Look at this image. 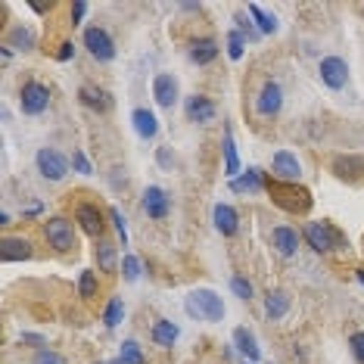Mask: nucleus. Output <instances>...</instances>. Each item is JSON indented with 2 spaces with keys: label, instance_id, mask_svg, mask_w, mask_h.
Masks as SVG:
<instances>
[{
  "label": "nucleus",
  "instance_id": "nucleus-1",
  "mask_svg": "<svg viewBox=\"0 0 364 364\" xmlns=\"http://www.w3.org/2000/svg\"><path fill=\"white\" fill-rule=\"evenodd\" d=\"M264 193L271 196V203L277 209H284L289 215H309L311 205H314V196L309 187H302L299 181H277V178H268V187Z\"/></svg>",
  "mask_w": 364,
  "mask_h": 364
},
{
  "label": "nucleus",
  "instance_id": "nucleus-2",
  "mask_svg": "<svg viewBox=\"0 0 364 364\" xmlns=\"http://www.w3.org/2000/svg\"><path fill=\"white\" fill-rule=\"evenodd\" d=\"M184 309H187V314L193 321H205V324H221L225 314H228L225 299H221V296L215 293V289H209V287L193 289V293L184 299Z\"/></svg>",
  "mask_w": 364,
  "mask_h": 364
},
{
  "label": "nucleus",
  "instance_id": "nucleus-3",
  "mask_svg": "<svg viewBox=\"0 0 364 364\" xmlns=\"http://www.w3.org/2000/svg\"><path fill=\"white\" fill-rule=\"evenodd\" d=\"M302 237H305V243H309L314 252H321V255L333 252L336 246H346L343 234H339L333 225H327V221H309L305 230H302Z\"/></svg>",
  "mask_w": 364,
  "mask_h": 364
},
{
  "label": "nucleus",
  "instance_id": "nucleus-4",
  "mask_svg": "<svg viewBox=\"0 0 364 364\" xmlns=\"http://www.w3.org/2000/svg\"><path fill=\"white\" fill-rule=\"evenodd\" d=\"M35 165H38V171L44 181H63L72 171V159H65V156L60 150H53V146H41L38 156H35Z\"/></svg>",
  "mask_w": 364,
  "mask_h": 364
},
{
  "label": "nucleus",
  "instance_id": "nucleus-5",
  "mask_svg": "<svg viewBox=\"0 0 364 364\" xmlns=\"http://www.w3.org/2000/svg\"><path fill=\"white\" fill-rule=\"evenodd\" d=\"M81 41H85V50L94 56L97 63H112L115 60V41L106 28L100 26H87L85 35H81Z\"/></svg>",
  "mask_w": 364,
  "mask_h": 364
},
{
  "label": "nucleus",
  "instance_id": "nucleus-6",
  "mask_svg": "<svg viewBox=\"0 0 364 364\" xmlns=\"http://www.w3.org/2000/svg\"><path fill=\"white\" fill-rule=\"evenodd\" d=\"M44 240L53 246L56 252H72L75 250V228H72V221L53 215V218L44 221Z\"/></svg>",
  "mask_w": 364,
  "mask_h": 364
},
{
  "label": "nucleus",
  "instance_id": "nucleus-7",
  "mask_svg": "<svg viewBox=\"0 0 364 364\" xmlns=\"http://www.w3.org/2000/svg\"><path fill=\"white\" fill-rule=\"evenodd\" d=\"M19 106L26 115H44L50 106V87L41 85V81H26L19 94Z\"/></svg>",
  "mask_w": 364,
  "mask_h": 364
},
{
  "label": "nucleus",
  "instance_id": "nucleus-8",
  "mask_svg": "<svg viewBox=\"0 0 364 364\" xmlns=\"http://www.w3.org/2000/svg\"><path fill=\"white\" fill-rule=\"evenodd\" d=\"M318 75H321V81H324V87H330V90H343L346 85H349V63L343 60V56H324L321 60V65H318Z\"/></svg>",
  "mask_w": 364,
  "mask_h": 364
},
{
  "label": "nucleus",
  "instance_id": "nucleus-9",
  "mask_svg": "<svg viewBox=\"0 0 364 364\" xmlns=\"http://www.w3.org/2000/svg\"><path fill=\"white\" fill-rule=\"evenodd\" d=\"M150 90H153L156 106H162V109H171L181 97V85L171 72H156L153 81H150Z\"/></svg>",
  "mask_w": 364,
  "mask_h": 364
},
{
  "label": "nucleus",
  "instance_id": "nucleus-10",
  "mask_svg": "<svg viewBox=\"0 0 364 364\" xmlns=\"http://www.w3.org/2000/svg\"><path fill=\"white\" fill-rule=\"evenodd\" d=\"M284 109V87L277 81H264L255 94V112L264 115V119H274V115Z\"/></svg>",
  "mask_w": 364,
  "mask_h": 364
},
{
  "label": "nucleus",
  "instance_id": "nucleus-11",
  "mask_svg": "<svg viewBox=\"0 0 364 364\" xmlns=\"http://www.w3.org/2000/svg\"><path fill=\"white\" fill-rule=\"evenodd\" d=\"M75 221H78V228H81V234L85 237H103V230H106V218H103V212L97 209L94 203H78L75 205Z\"/></svg>",
  "mask_w": 364,
  "mask_h": 364
},
{
  "label": "nucleus",
  "instance_id": "nucleus-12",
  "mask_svg": "<svg viewBox=\"0 0 364 364\" xmlns=\"http://www.w3.org/2000/svg\"><path fill=\"white\" fill-rule=\"evenodd\" d=\"M140 209H144L146 218L162 221V218H168V212H171V200L162 187H146L144 196H140Z\"/></svg>",
  "mask_w": 364,
  "mask_h": 364
},
{
  "label": "nucleus",
  "instance_id": "nucleus-13",
  "mask_svg": "<svg viewBox=\"0 0 364 364\" xmlns=\"http://www.w3.org/2000/svg\"><path fill=\"white\" fill-rule=\"evenodd\" d=\"M215 112H218V106H215L212 97L190 94L184 100V115H187V122H193V125H205V122H212Z\"/></svg>",
  "mask_w": 364,
  "mask_h": 364
},
{
  "label": "nucleus",
  "instance_id": "nucleus-14",
  "mask_svg": "<svg viewBox=\"0 0 364 364\" xmlns=\"http://www.w3.org/2000/svg\"><path fill=\"white\" fill-rule=\"evenodd\" d=\"M330 168H333V175L339 181H346V184H358L364 178V156H355V153L336 156V159L330 162Z\"/></svg>",
  "mask_w": 364,
  "mask_h": 364
},
{
  "label": "nucleus",
  "instance_id": "nucleus-15",
  "mask_svg": "<svg viewBox=\"0 0 364 364\" xmlns=\"http://www.w3.org/2000/svg\"><path fill=\"white\" fill-rule=\"evenodd\" d=\"M271 171H274L277 181H299L302 178V165L289 150H277L271 156Z\"/></svg>",
  "mask_w": 364,
  "mask_h": 364
},
{
  "label": "nucleus",
  "instance_id": "nucleus-16",
  "mask_svg": "<svg viewBox=\"0 0 364 364\" xmlns=\"http://www.w3.org/2000/svg\"><path fill=\"white\" fill-rule=\"evenodd\" d=\"M271 246H274L277 255L289 259V255L299 252V230H293L289 225H277L274 230H271Z\"/></svg>",
  "mask_w": 364,
  "mask_h": 364
},
{
  "label": "nucleus",
  "instance_id": "nucleus-17",
  "mask_svg": "<svg viewBox=\"0 0 364 364\" xmlns=\"http://www.w3.org/2000/svg\"><path fill=\"white\" fill-rule=\"evenodd\" d=\"M212 221H215V230H218L221 237H234L240 230V212L230 203H218V205H215V209H212Z\"/></svg>",
  "mask_w": 364,
  "mask_h": 364
},
{
  "label": "nucleus",
  "instance_id": "nucleus-18",
  "mask_svg": "<svg viewBox=\"0 0 364 364\" xmlns=\"http://www.w3.org/2000/svg\"><path fill=\"white\" fill-rule=\"evenodd\" d=\"M131 128H134V134L140 140H153L159 134V119H156L153 109H146V106H137L134 112H131Z\"/></svg>",
  "mask_w": 364,
  "mask_h": 364
},
{
  "label": "nucleus",
  "instance_id": "nucleus-19",
  "mask_svg": "<svg viewBox=\"0 0 364 364\" xmlns=\"http://www.w3.org/2000/svg\"><path fill=\"white\" fill-rule=\"evenodd\" d=\"M228 187H230V193H255V190H264L268 187V178H264V171L262 168H243V175L234 178V181H228Z\"/></svg>",
  "mask_w": 364,
  "mask_h": 364
},
{
  "label": "nucleus",
  "instance_id": "nucleus-20",
  "mask_svg": "<svg viewBox=\"0 0 364 364\" xmlns=\"http://www.w3.org/2000/svg\"><path fill=\"white\" fill-rule=\"evenodd\" d=\"M221 159H225L228 181L243 175V165H240V153H237V140H234V134H230V128H225V134H221Z\"/></svg>",
  "mask_w": 364,
  "mask_h": 364
},
{
  "label": "nucleus",
  "instance_id": "nucleus-21",
  "mask_svg": "<svg viewBox=\"0 0 364 364\" xmlns=\"http://www.w3.org/2000/svg\"><path fill=\"white\" fill-rule=\"evenodd\" d=\"M35 250H31V240L26 237H4L0 243V259L4 262H28Z\"/></svg>",
  "mask_w": 364,
  "mask_h": 364
},
{
  "label": "nucleus",
  "instance_id": "nucleus-22",
  "mask_svg": "<svg viewBox=\"0 0 364 364\" xmlns=\"http://www.w3.org/2000/svg\"><path fill=\"white\" fill-rule=\"evenodd\" d=\"M78 100L85 103L87 109H94V112H109V109H112V97L106 94L103 87H97V85L78 87Z\"/></svg>",
  "mask_w": 364,
  "mask_h": 364
},
{
  "label": "nucleus",
  "instance_id": "nucleus-23",
  "mask_svg": "<svg viewBox=\"0 0 364 364\" xmlns=\"http://www.w3.org/2000/svg\"><path fill=\"white\" fill-rule=\"evenodd\" d=\"M234 346L243 358H250V361L262 358V346H259V339H255V333L250 327H234Z\"/></svg>",
  "mask_w": 364,
  "mask_h": 364
},
{
  "label": "nucleus",
  "instance_id": "nucleus-24",
  "mask_svg": "<svg viewBox=\"0 0 364 364\" xmlns=\"http://www.w3.org/2000/svg\"><path fill=\"white\" fill-rule=\"evenodd\" d=\"M187 56L193 65H209L215 56H218V44H215L212 38H196V41H190Z\"/></svg>",
  "mask_w": 364,
  "mask_h": 364
},
{
  "label": "nucleus",
  "instance_id": "nucleus-25",
  "mask_svg": "<svg viewBox=\"0 0 364 364\" xmlns=\"http://www.w3.org/2000/svg\"><path fill=\"white\" fill-rule=\"evenodd\" d=\"M150 336H153L156 346H162V349H171V346L178 343V336H181V327L175 324V321H168V318H159V321L153 324Z\"/></svg>",
  "mask_w": 364,
  "mask_h": 364
},
{
  "label": "nucleus",
  "instance_id": "nucleus-26",
  "mask_svg": "<svg viewBox=\"0 0 364 364\" xmlns=\"http://www.w3.org/2000/svg\"><path fill=\"white\" fill-rule=\"evenodd\" d=\"M289 311V293L287 289H271L264 296V318L268 321H280Z\"/></svg>",
  "mask_w": 364,
  "mask_h": 364
},
{
  "label": "nucleus",
  "instance_id": "nucleus-27",
  "mask_svg": "<svg viewBox=\"0 0 364 364\" xmlns=\"http://www.w3.org/2000/svg\"><path fill=\"white\" fill-rule=\"evenodd\" d=\"M246 13H250V19L255 22V28H259L262 35H274V31H277V22H280V19H277L274 13L264 10V6L250 4V6H246Z\"/></svg>",
  "mask_w": 364,
  "mask_h": 364
},
{
  "label": "nucleus",
  "instance_id": "nucleus-28",
  "mask_svg": "<svg viewBox=\"0 0 364 364\" xmlns=\"http://www.w3.org/2000/svg\"><path fill=\"white\" fill-rule=\"evenodd\" d=\"M6 47H13V50H31L35 47V31L26 26H13L6 31Z\"/></svg>",
  "mask_w": 364,
  "mask_h": 364
},
{
  "label": "nucleus",
  "instance_id": "nucleus-29",
  "mask_svg": "<svg viewBox=\"0 0 364 364\" xmlns=\"http://www.w3.org/2000/svg\"><path fill=\"white\" fill-rule=\"evenodd\" d=\"M119 268H122V280H125V284H137V280L144 277V262H140V255H134V252H128L125 259L119 262Z\"/></svg>",
  "mask_w": 364,
  "mask_h": 364
},
{
  "label": "nucleus",
  "instance_id": "nucleus-30",
  "mask_svg": "<svg viewBox=\"0 0 364 364\" xmlns=\"http://www.w3.org/2000/svg\"><path fill=\"white\" fill-rule=\"evenodd\" d=\"M225 53H228L230 63H240V60H243V53H246V38H243V31H240V28H230V31H228Z\"/></svg>",
  "mask_w": 364,
  "mask_h": 364
},
{
  "label": "nucleus",
  "instance_id": "nucleus-31",
  "mask_svg": "<svg viewBox=\"0 0 364 364\" xmlns=\"http://www.w3.org/2000/svg\"><path fill=\"white\" fill-rule=\"evenodd\" d=\"M122 321H125V302L119 299V296H112L109 302H106V309H103V324L106 327H119Z\"/></svg>",
  "mask_w": 364,
  "mask_h": 364
},
{
  "label": "nucleus",
  "instance_id": "nucleus-32",
  "mask_svg": "<svg viewBox=\"0 0 364 364\" xmlns=\"http://www.w3.org/2000/svg\"><path fill=\"white\" fill-rule=\"evenodd\" d=\"M119 358H122V364H144V352H140L137 339H125V343L119 346Z\"/></svg>",
  "mask_w": 364,
  "mask_h": 364
},
{
  "label": "nucleus",
  "instance_id": "nucleus-33",
  "mask_svg": "<svg viewBox=\"0 0 364 364\" xmlns=\"http://www.w3.org/2000/svg\"><path fill=\"white\" fill-rule=\"evenodd\" d=\"M115 246L109 243V240H103L100 246H97V264H100V271H112L115 268Z\"/></svg>",
  "mask_w": 364,
  "mask_h": 364
},
{
  "label": "nucleus",
  "instance_id": "nucleus-34",
  "mask_svg": "<svg viewBox=\"0 0 364 364\" xmlns=\"http://www.w3.org/2000/svg\"><path fill=\"white\" fill-rule=\"evenodd\" d=\"M78 296H81V299H94V296H97V277H94V271L81 268V274H78Z\"/></svg>",
  "mask_w": 364,
  "mask_h": 364
},
{
  "label": "nucleus",
  "instance_id": "nucleus-35",
  "mask_svg": "<svg viewBox=\"0 0 364 364\" xmlns=\"http://www.w3.org/2000/svg\"><path fill=\"white\" fill-rule=\"evenodd\" d=\"M228 284H230V293H234L237 299H243V302L252 299V284H250V280H246L243 274H230Z\"/></svg>",
  "mask_w": 364,
  "mask_h": 364
},
{
  "label": "nucleus",
  "instance_id": "nucleus-36",
  "mask_svg": "<svg viewBox=\"0 0 364 364\" xmlns=\"http://www.w3.org/2000/svg\"><path fill=\"white\" fill-rule=\"evenodd\" d=\"M234 22H237L234 28L243 31V38H246V41H259V38H262V31L255 28V22L250 19V13H237V16H234Z\"/></svg>",
  "mask_w": 364,
  "mask_h": 364
},
{
  "label": "nucleus",
  "instance_id": "nucleus-37",
  "mask_svg": "<svg viewBox=\"0 0 364 364\" xmlns=\"http://www.w3.org/2000/svg\"><path fill=\"white\" fill-rule=\"evenodd\" d=\"M72 171H78V175H94V165H90V159L81 150L72 153Z\"/></svg>",
  "mask_w": 364,
  "mask_h": 364
},
{
  "label": "nucleus",
  "instance_id": "nucleus-38",
  "mask_svg": "<svg viewBox=\"0 0 364 364\" xmlns=\"http://www.w3.org/2000/svg\"><path fill=\"white\" fill-rule=\"evenodd\" d=\"M156 162L162 165V171H175V150L171 146H159L156 150Z\"/></svg>",
  "mask_w": 364,
  "mask_h": 364
},
{
  "label": "nucleus",
  "instance_id": "nucleus-39",
  "mask_svg": "<svg viewBox=\"0 0 364 364\" xmlns=\"http://www.w3.org/2000/svg\"><path fill=\"white\" fill-rule=\"evenodd\" d=\"M109 218H112L115 230H119V243H122V246H128V228H125V218H122V212L115 209V205L109 209Z\"/></svg>",
  "mask_w": 364,
  "mask_h": 364
},
{
  "label": "nucleus",
  "instance_id": "nucleus-40",
  "mask_svg": "<svg viewBox=\"0 0 364 364\" xmlns=\"http://www.w3.org/2000/svg\"><path fill=\"white\" fill-rule=\"evenodd\" d=\"M35 364H65V358L60 352H53V349H38Z\"/></svg>",
  "mask_w": 364,
  "mask_h": 364
},
{
  "label": "nucleus",
  "instance_id": "nucleus-41",
  "mask_svg": "<svg viewBox=\"0 0 364 364\" xmlns=\"http://www.w3.org/2000/svg\"><path fill=\"white\" fill-rule=\"evenodd\" d=\"M349 346H352V355H355V361H358V364H364V330H358V333H352Z\"/></svg>",
  "mask_w": 364,
  "mask_h": 364
},
{
  "label": "nucleus",
  "instance_id": "nucleus-42",
  "mask_svg": "<svg viewBox=\"0 0 364 364\" xmlns=\"http://www.w3.org/2000/svg\"><path fill=\"white\" fill-rule=\"evenodd\" d=\"M69 13H72V26L81 28V22H85V16H87V4L85 0H75V4L69 6Z\"/></svg>",
  "mask_w": 364,
  "mask_h": 364
},
{
  "label": "nucleus",
  "instance_id": "nucleus-43",
  "mask_svg": "<svg viewBox=\"0 0 364 364\" xmlns=\"http://www.w3.org/2000/svg\"><path fill=\"white\" fill-rule=\"evenodd\" d=\"M72 56H75V44H72V41H63L60 50H56V60H60V63H69Z\"/></svg>",
  "mask_w": 364,
  "mask_h": 364
},
{
  "label": "nucleus",
  "instance_id": "nucleus-44",
  "mask_svg": "<svg viewBox=\"0 0 364 364\" xmlns=\"http://www.w3.org/2000/svg\"><path fill=\"white\" fill-rule=\"evenodd\" d=\"M22 343H31V346H41L44 339H41L38 333H22Z\"/></svg>",
  "mask_w": 364,
  "mask_h": 364
},
{
  "label": "nucleus",
  "instance_id": "nucleus-45",
  "mask_svg": "<svg viewBox=\"0 0 364 364\" xmlns=\"http://www.w3.org/2000/svg\"><path fill=\"white\" fill-rule=\"evenodd\" d=\"M50 6H53V4H31V13H41V16H44V13H50Z\"/></svg>",
  "mask_w": 364,
  "mask_h": 364
},
{
  "label": "nucleus",
  "instance_id": "nucleus-46",
  "mask_svg": "<svg viewBox=\"0 0 364 364\" xmlns=\"http://www.w3.org/2000/svg\"><path fill=\"white\" fill-rule=\"evenodd\" d=\"M41 212V203H35V205H28V209L26 212H22V215H26V218H31V215H38Z\"/></svg>",
  "mask_w": 364,
  "mask_h": 364
},
{
  "label": "nucleus",
  "instance_id": "nucleus-47",
  "mask_svg": "<svg viewBox=\"0 0 364 364\" xmlns=\"http://www.w3.org/2000/svg\"><path fill=\"white\" fill-rule=\"evenodd\" d=\"M0 56H4V63H10V60H13V50L4 44V50H0Z\"/></svg>",
  "mask_w": 364,
  "mask_h": 364
},
{
  "label": "nucleus",
  "instance_id": "nucleus-48",
  "mask_svg": "<svg viewBox=\"0 0 364 364\" xmlns=\"http://www.w3.org/2000/svg\"><path fill=\"white\" fill-rule=\"evenodd\" d=\"M355 277H358V280H361V287H364V271H361V268H355Z\"/></svg>",
  "mask_w": 364,
  "mask_h": 364
},
{
  "label": "nucleus",
  "instance_id": "nucleus-49",
  "mask_svg": "<svg viewBox=\"0 0 364 364\" xmlns=\"http://www.w3.org/2000/svg\"><path fill=\"white\" fill-rule=\"evenodd\" d=\"M109 364H122V358H115V361H109Z\"/></svg>",
  "mask_w": 364,
  "mask_h": 364
}]
</instances>
